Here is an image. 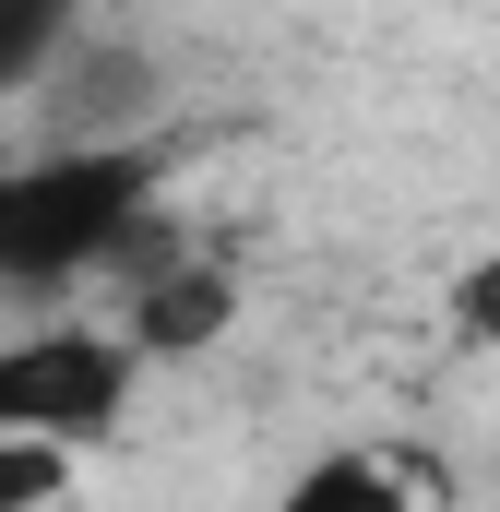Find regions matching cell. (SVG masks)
<instances>
[{
	"instance_id": "6da1fadb",
	"label": "cell",
	"mask_w": 500,
	"mask_h": 512,
	"mask_svg": "<svg viewBox=\"0 0 500 512\" xmlns=\"http://www.w3.org/2000/svg\"><path fill=\"white\" fill-rule=\"evenodd\" d=\"M143 215H155L143 143H48V155L0 167V286L48 298L108 262H143Z\"/></svg>"
},
{
	"instance_id": "7a4b0ae2",
	"label": "cell",
	"mask_w": 500,
	"mask_h": 512,
	"mask_svg": "<svg viewBox=\"0 0 500 512\" xmlns=\"http://www.w3.org/2000/svg\"><path fill=\"white\" fill-rule=\"evenodd\" d=\"M131 382H143V346L131 334H96V322H36L0 346V429H36V441H108L131 417Z\"/></svg>"
},
{
	"instance_id": "3957f363",
	"label": "cell",
	"mask_w": 500,
	"mask_h": 512,
	"mask_svg": "<svg viewBox=\"0 0 500 512\" xmlns=\"http://www.w3.org/2000/svg\"><path fill=\"white\" fill-rule=\"evenodd\" d=\"M227 322H239V286L215 262H143L120 310V334L143 358H203V346H227Z\"/></svg>"
},
{
	"instance_id": "277c9868",
	"label": "cell",
	"mask_w": 500,
	"mask_h": 512,
	"mask_svg": "<svg viewBox=\"0 0 500 512\" xmlns=\"http://www.w3.org/2000/svg\"><path fill=\"white\" fill-rule=\"evenodd\" d=\"M274 512H417V489H405V465H381V453H310Z\"/></svg>"
},
{
	"instance_id": "5b68a950",
	"label": "cell",
	"mask_w": 500,
	"mask_h": 512,
	"mask_svg": "<svg viewBox=\"0 0 500 512\" xmlns=\"http://www.w3.org/2000/svg\"><path fill=\"white\" fill-rule=\"evenodd\" d=\"M72 36H84V0H0V96L48 84L72 60Z\"/></svg>"
},
{
	"instance_id": "8992f818",
	"label": "cell",
	"mask_w": 500,
	"mask_h": 512,
	"mask_svg": "<svg viewBox=\"0 0 500 512\" xmlns=\"http://www.w3.org/2000/svg\"><path fill=\"white\" fill-rule=\"evenodd\" d=\"M60 501H72V441L0 429V512H60Z\"/></svg>"
},
{
	"instance_id": "52a82bcc",
	"label": "cell",
	"mask_w": 500,
	"mask_h": 512,
	"mask_svg": "<svg viewBox=\"0 0 500 512\" xmlns=\"http://www.w3.org/2000/svg\"><path fill=\"white\" fill-rule=\"evenodd\" d=\"M453 334H465V346H500V239L453 274Z\"/></svg>"
}]
</instances>
